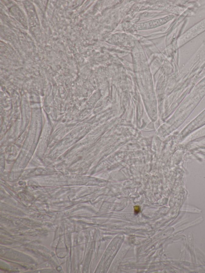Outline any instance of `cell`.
I'll list each match as a JSON object with an SVG mask.
<instances>
[{"instance_id":"7a4b0ae2","label":"cell","mask_w":205,"mask_h":273,"mask_svg":"<svg viewBox=\"0 0 205 273\" xmlns=\"http://www.w3.org/2000/svg\"><path fill=\"white\" fill-rule=\"evenodd\" d=\"M134 211H135V213L137 214L139 212H140V208L138 206H135L134 207Z\"/></svg>"},{"instance_id":"6da1fadb","label":"cell","mask_w":205,"mask_h":273,"mask_svg":"<svg viewBox=\"0 0 205 273\" xmlns=\"http://www.w3.org/2000/svg\"><path fill=\"white\" fill-rule=\"evenodd\" d=\"M205 31V19L191 28L179 38L178 40V46H182Z\"/></svg>"}]
</instances>
